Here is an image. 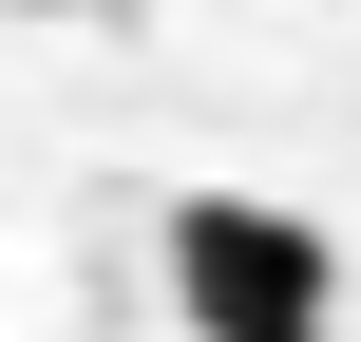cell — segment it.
Listing matches in <instances>:
<instances>
[{
	"label": "cell",
	"instance_id": "7a4b0ae2",
	"mask_svg": "<svg viewBox=\"0 0 361 342\" xmlns=\"http://www.w3.org/2000/svg\"><path fill=\"white\" fill-rule=\"evenodd\" d=\"M19 19H76V0H19Z\"/></svg>",
	"mask_w": 361,
	"mask_h": 342
},
{
	"label": "cell",
	"instance_id": "6da1fadb",
	"mask_svg": "<svg viewBox=\"0 0 361 342\" xmlns=\"http://www.w3.org/2000/svg\"><path fill=\"white\" fill-rule=\"evenodd\" d=\"M324 286H343V248L305 209H267V190H190L171 209V305H190V342H324Z\"/></svg>",
	"mask_w": 361,
	"mask_h": 342
}]
</instances>
